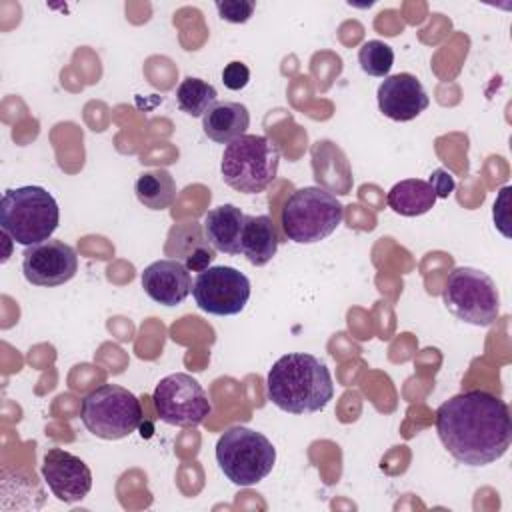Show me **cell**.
Here are the masks:
<instances>
[{"mask_svg":"<svg viewBox=\"0 0 512 512\" xmlns=\"http://www.w3.org/2000/svg\"><path fill=\"white\" fill-rule=\"evenodd\" d=\"M436 432L452 458L466 466L500 460L512 442V420L504 400L486 390H466L436 410Z\"/></svg>","mask_w":512,"mask_h":512,"instance_id":"obj_1","label":"cell"},{"mask_svg":"<svg viewBox=\"0 0 512 512\" xmlns=\"http://www.w3.org/2000/svg\"><path fill=\"white\" fill-rule=\"evenodd\" d=\"M268 400L288 414H314L334 398L328 366L306 352L280 356L266 376Z\"/></svg>","mask_w":512,"mask_h":512,"instance_id":"obj_2","label":"cell"},{"mask_svg":"<svg viewBox=\"0 0 512 512\" xmlns=\"http://www.w3.org/2000/svg\"><path fill=\"white\" fill-rule=\"evenodd\" d=\"M60 222L56 198L42 186H20L4 192L0 228L22 246L50 240Z\"/></svg>","mask_w":512,"mask_h":512,"instance_id":"obj_3","label":"cell"},{"mask_svg":"<svg viewBox=\"0 0 512 512\" xmlns=\"http://www.w3.org/2000/svg\"><path fill=\"white\" fill-rule=\"evenodd\" d=\"M280 166V148L262 134H244L226 144L220 160L222 180L242 194L266 190Z\"/></svg>","mask_w":512,"mask_h":512,"instance_id":"obj_4","label":"cell"},{"mask_svg":"<svg viewBox=\"0 0 512 512\" xmlns=\"http://www.w3.org/2000/svg\"><path fill=\"white\" fill-rule=\"evenodd\" d=\"M344 220L342 202L320 186L294 190L282 206L280 224L288 240L314 244L328 238Z\"/></svg>","mask_w":512,"mask_h":512,"instance_id":"obj_5","label":"cell"},{"mask_svg":"<svg viewBox=\"0 0 512 512\" xmlns=\"http://www.w3.org/2000/svg\"><path fill=\"white\" fill-rule=\"evenodd\" d=\"M216 462L222 474L236 486H254L276 464V448L248 426H232L216 442Z\"/></svg>","mask_w":512,"mask_h":512,"instance_id":"obj_6","label":"cell"},{"mask_svg":"<svg viewBox=\"0 0 512 512\" xmlns=\"http://www.w3.org/2000/svg\"><path fill=\"white\" fill-rule=\"evenodd\" d=\"M140 400L124 386L102 384L82 398L80 418L90 434L102 440H120L142 424Z\"/></svg>","mask_w":512,"mask_h":512,"instance_id":"obj_7","label":"cell"},{"mask_svg":"<svg viewBox=\"0 0 512 512\" xmlns=\"http://www.w3.org/2000/svg\"><path fill=\"white\" fill-rule=\"evenodd\" d=\"M442 300L450 314L474 326H490L500 314L496 282L472 266H458L448 274Z\"/></svg>","mask_w":512,"mask_h":512,"instance_id":"obj_8","label":"cell"},{"mask_svg":"<svg viewBox=\"0 0 512 512\" xmlns=\"http://www.w3.org/2000/svg\"><path fill=\"white\" fill-rule=\"evenodd\" d=\"M152 402L158 418L178 428H196L212 412L202 384L184 372L164 376L154 388Z\"/></svg>","mask_w":512,"mask_h":512,"instance_id":"obj_9","label":"cell"},{"mask_svg":"<svg viewBox=\"0 0 512 512\" xmlns=\"http://www.w3.org/2000/svg\"><path fill=\"white\" fill-rule=\"evenodd\" d=\"M250 280L232 266H210L192 284L196 306L214 316L240 314L250 300Z\"/></svg>","mask_w":512,"mask_h":512,"instance_id":"obj_10","label":"cell"},{"mask_svg":"<svg viewBox=\"0 0 512 512\" xmlns=\"http://www.w3.org/2000/svg\"><path fill=\"white\" fill-rule=\"evenodd\" d=\"M78 272L76 250L62 240H44L26 246L22 254V274L32 286L52 288L70 282Z\"/></svg>","mask_w":512,"mask_h":512,"instance_id":"obj_11","label":"cell"},{"mask_svg":"<svg viewBox=\"0 0 512 512\" xmlns=\"http://www.w3.org/2000/svg\"><path fill=\"white\" fill-rule=\"evenodd\" d=\"M42 476L50 492L66 504L84 500L92 490V472L88 464L62 448H50L44 454Z\"/></svg>","mask_w":512,"mask_h":512,"instance_id":"obj_12","label":"cell"},{"mask_svg":"<svg viewBox=\"0 0 512 512\" xmlns=\"http://www.w3.org/2000/svg\"><path fill=\"white\" fill-rule=\"evenodd\" d=\"M376 98L380 112L396 122L414 120L430 106L426 88L410 72L386 76L378 86Z\"/></svg>","mask_w":512,"mask_h":512,"instance_id":"obj_13","label":"cell"},{"mask_svg":"<svg viewBox=\"0 0 512 512\" xmlns=\"http://www.w3.org/2000/svg\"><path fill=\"white\" fill-rule=\"evenodd\" d=\"M140 282L146 296L162 306H178L192 292L190 270L174 258L148 264L140 276Z\"/></svg>","mask_w":512,"mask_h":512,"instance_id":"obj_14","label":"cell"},{"mask_svg":"<svg viewBox=\"0 0 512 512\" xmlns=\"http://www.w3.org/2000/svg\"><path fill=\"white\" fill-rule=\"evenodd\" d=\"M166 254L182 262L188 270L202 272L216 258V250L208 242L204 228L196 222H184L170 230Z\"/></svg>","mask_w":512,"mask_h":512,"instance_id":"obj_15","label":"cell"},{"mask_svg":"<svg viewBox=\"0 0 512 512\" xmlns=\"http://www.w3.org/2000/svg\"><path fill=\"white\" fill-rule=\"evenodd\" d=\"M246 214L234 204H222L206 212L202 228L214 250L240 254V236Z\"/></svg>","mask_w":512,"mask_h":512,"instance_id":"obj_16","label":"cell"},{"mask_svg":"<svg viewBox=\"0 0 512 512\" xmlns=\"http://www.w3.org/2000/svg\"><path fill=\"white\" fill-rule=\"evenodd\" d=\"M250 126V112L240 102H214L202 116L204 134L216 144H230L246 134Z\"/></svg>","mask_w":512,"mask_h":512,"instance_id":"obj_17","label":"cell"},{"mask_svg":"<svg viewBox=\"0 0 512 512\" xmlns=\"http://www.w3.org/2000/svg\"><path fill=\"white\" fill-rule=\"evenodd\" d=\"M278 230L270 216H246L242 236H240V254L254 266H266L278 250Z\"/></svg>","mask_w":512,"mask_h":512,"instance_id":"obj_18","label":"cell"},{"mask_svg":"<svg viewBox=\"0 0 512 512\" xmlns=\"http://www.w3.org/2000/svg\"><path fill=\"white\" fill-rule=\"evenodd\" d=\"M436 192L430 186L428 180L422 178H406L396 182L388 194H386V202L388 206L400 214V216H422L426 212H430L436 204Z\"/></svg>","mask_w":512,"mask_h":512,"instance_id":"obj_19","label":"cell"},{"mask_svg":"<svg viewBox=\"0 0 512 512\" xmlns=\"http://www.w3.org/2000/svg\"><path fill=\"white\" fill-rule=\"evenodd\" d=\"M134 192L148 210H166L176 200L174 178L164 168L142 172L134 182Z\"/></svg>","mask_w":512,"mask_h":512,"instance_id":"obj_20","label":"cell"},{"mask_svg":"<svg viewBox=\"0 0 512 512\" xmlns=\"http://www.w3.org/2000/svg\"><path fill=\"white\" fill-rule=\"evenodd\" d=\"M218 92L212 84H208L202 78H184L178 88H176V102L178 108L182 112H186L188 116L196 118V116H204V112L218 102Z\"/></svg>","mask_w":512,"mask_h":512,"instance_id":"obj_21","label":"cell"},{"mask_svg":"<svg viewBox=\"0 0 512 512\" xmlns=\"http://www.w3.org/2000/svg\"><path fill=\"white\" fill-rule=\"evenodd\" d=\"M360 68L374 78H386L394 64V50L382 40H368L358 50Z\"/></svg>","mask_w":512,"mask_h":512,"instance_id":"obj_22","label":"cell"},{"mask_svg":"<svg viewBox=\"0 0 512 512\" xmlns=\"http://www.w3.org/2000/svg\"><path fill=\"white\" fill-rule=\"evenodd\" d=\"M256 4L252 0H224L216 2V10L222 20L230 24H244L254 14Z\"/></svg>","mask_w":512,"mask_h":512,"instance_id":"obj_23","label":"cell"},{"mask_svg":"<svg viewBox=\"0 0 512 512\" xmlns=\"http://www.w3.org/2000/svg\"><path fill=\"white\" fill-rule=\"evenodd\" d=\"M222 82L228 90H242L250 82V70L244 62H230L222 70Z\"/></svg>","mask_w":512,"mask_h":512,"instance_id":"obj_24","label":"cell"},{"mask_svg":"<svg viewBox=\"0 0 512 512\" xmlns=\"http://www.w3.org/2000/svg\"><path fill=\"white\" fill-rule=\"evenodd\" d=\"M430 186L434 188V192H436V198H448L450 194H452V190H454V186H456V182H454V176L448 172V170H444V168H436L432 174H430Z\"/></svg>","mask_w":512,"mask_h":512,"instance_id":"obj_25","label":"cell"}]
</instances>
